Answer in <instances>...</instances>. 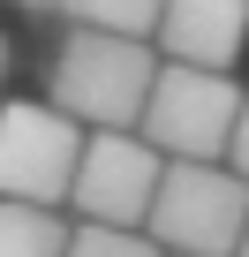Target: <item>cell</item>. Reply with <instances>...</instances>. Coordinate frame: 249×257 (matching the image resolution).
<instances>
[{
    "label": "cell",
    "mask_w": 249,
    "mask_h": 257,
    "mask_svg": "<svg viewBox=\"0 0 249 257\" xmlns=\"http://www.w3.org/2000/svg\"><path fill=\"white\" fill-rule=\"evenodd\" d=\"M159 76L151 38H121V31H68L53 46V106L76 128H136L144 98Z\"/></svg>",
    "instance_id": "6da1fadb"
},
{
    "label": "cell",
    "mask_w": 249,
    "mask_h": 257,
    "mask_svg": "<svg viewBox=\"0 0 249 257\" xmlns=\"http://www.w3.org/2000/svg\"><path fill=\"white\" fill-rule=\"evenodd\" d=\"M241 227H249V182L226 159H166L159 167L144 234L166 257H234Z\"/></svg>",
    "instance_id": "7a4b0ae2"
},
{
    "label": "cell",
    "mask_w": 249,
    "mask_h": 257,
    "mask_svg": "<svg viewBox=\"0 0 249 257\" xmlns=\"http://www.w3.org/2000/svg\"><path fill=\"white\" fill-rule=\"evenodd\" d=\"M234 113H241V83H234V68L159 61L151 98H144V113H136V137H144L159 159H226Z\"/></svg>",
    "instance_id": "3957f363"
},
{
    "label": "cell",
    "mask_w": 249,
    "mask_h": 257,
    "mask_svg": "<svg viewBox=\"0 0 249 257\" xmlns=\"http://www.w3.org/2000/svg\"><path fill=\"white\" fill-rule=\"evenodd\" d=\"M159 152L136 137V128H83V152L68 174V204L98 227H144L151 189H159Z\"/></svg>",
    "instance_id": "277c9868"
},
{
    "label": "cell",
    "mask_w": 249,
    "mask_h": 257,
    "mask_svg": "<svg viewBox=\"0 0 249 257\" xmlns=\"http://www.w3.org/2000/svg\"><path fill=\"white\" fill-rule=\"evenodd\" d=\"M83 152V128L61 106H0V197L16 204H68V174Z\"/></svg>",
    "instance_id": "5b68a950"
},
{
    "label": "cell",
    "mask_w": 249,
    "mask_h": 257,
    "mask_svg": "<svg viewBox=\"0 0 249 257\" xmlns=\"http://www.w3.org/2000/svg\"><path fill=\"white\" fill-rule=\"evenodd\" d=\"M151 46H159V61L234 68L249 53V0H159Z\"/></svg>",
    "instance_id": "8992f818"
},
{
    "label": "cell",
    "mask_w": 249,
    "mask_h": 257,
    "mask_svg": "<svg viewBox=\"0 0 249 257\" xmlns=\"http://www.w3.org/2000/svg\"><path fill=\"white\" fill-rule=\"evenodd\" d=\"M0 257H68L61 204H16V197H0Z\"/></svg>",
    "instance_id": "52a82bcc"
},
{
    "label": "cell",
    "mask_w": 249,
    "mask_h": 257,
    "mask_svg": "<svg viewBox=\"0 0 249 257\" xmlns=\"http://www.w3.org/2000/svg\"><path fill=\"white\" fill-rule=\"evenodd\" d=\"M76 31H121V38H151L159 0H61Z\"/></svg>",
    "instance_id": "ba28073f"
},
{
    "label": "cell",
    "mask_w": 249,
    "mask_h": 257,
    "mask_svg": "<svg viewBox=\"0 0 249 257\" xmlns=\"http://www.w3.org/2000/svg\"><path fill=\"white\" fill-rule=\"evenodd\" d=\"M68 257H166L144 227H98V219H83V227H68Z\"/></svg>",
    "instance_id": "9c48e42d"
},
{
    "label": "cell",
    "mask_w": 249,
    "mask_h": 257,
    "mask_svg": "<svg viewBox=\"0 0 249 257\" xmlns=\"http://www.w3.org/2000/svg\"><path fill=\"white\" fill-rule=\"evenodd\" d=\"M226 167L249 182V91H241V113H234V137H226Z\"/></svg>",
    "instance_id": "30bf717a"
},
{
    "label": "cell",
    "mask_w": 249,
    "mask_h": 257,
    "mask_svg": "<svg viewBox=\"0 0 249 257\" xmlns=\"http://www.w3.org/2000/svg\"><path fill=\"white\" fill-rule=\"evenodd\" d=\"M8 61H16V53H8V31H0V83H8Z\"/></svg>",
    "instance_id": "8fae6325"
},
{
    "label": "cell",
    "mask_w": 249,
    "mask_h": 257,
    "mask_svg": "<svg viewBox=\"0 0 249 257\" xmlns=\"http://www.w3.org/2000/svg\"><path fill=\"white\" fill-rule=\"evenodd\" d=\"M8 8H61V0H8Z\"/></svg>",
    "instance_id": "7c38bea8"
},
{
    "label": "cell",
    "mask_w": 249,
    "mask_h": 257,
    "mask_svg": "<svg viewBox=\"0 0 249 257\" xmlns=\"http://www.w3.org/2000/svg\"><path fill=\"white\" fill-rule=\"evenodd\" d=\"M234 257H249V227H241V242H234Z\"/></svg>",
    "instance_id": "4fadbf2b"
}]
</instances>
